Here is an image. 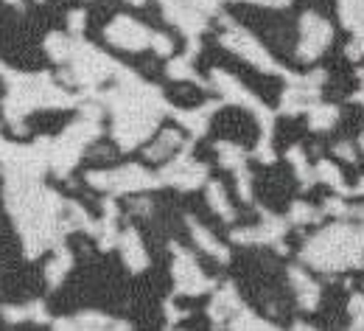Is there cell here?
<instances>
[{
	"label": "cell",
	"instance_id": "1",
	"mask_svg": "<svg viewBox=\"0 0 364 331\" xmlns=\"http://www.w3.org/2000/svg\"><path fill=\"white\" fill-rule=\"evenodd\" d=\"M87 183L98 191H109V194H135V191H146L160 186L163 180L149 174L143 166H121L112 172H87Z\"/></svg>",
	"mask_w": 364,
	"mask_h": 331
},
{
	"label": "cell",
	"instance_id": "2",
	"mask_svg": "<svg viewBox=\"0 0 364 331\" xmlns=\"http://www.w3.org/2000/svg\"><path fill=\"white\" fill-rule=\"evenodd\" d=\"M225 26H228V31L222 34V46H228L230 51H235L241 59H247V62H250V65H255L258 70L280 73L277 62H274L272 56L264 51V46H261L252 34H247V31H244V28H238V26H232L228 17H225Z\"/></svg>",
	"mask_w": 364,
	"mask_h": 331
},
{
	"label": "cell",
	"instance_id": "3",
	"mask_svg": "<svg viewBox=\"0 0 364 331\" xmlns=\"http://www.w3.org/2000/svg\"><path fill=\"white\" fill-rule=\"evenodd\" d=\"M107 43L118 48H127V51H140V48H149L151 40H154V31L146 28L143 23H137L132 17H115L107 31H104Z\"/></svg>",
	"mask_w": 364,
	"mask_h": 331
},
{
	"label": "cell",
	"instance_id": "4",
	"mask_svg": "<svg viewBox=\"0 0 364 331\" xmlns=\"http://www.w3.org/2000/svg\"><path fill=\"white\" fill-rule=\"evenodd\" d=\"M174 256H177L174 258V284H177L180 295H202L213 286V281L208 275H202L196 261L182 250L180 244H174Z\"/></svg>",
	"mask_w": 364,
	"mask_h": 331
},
{
	"label": "cell",
	"instance_id": "5",
	"mask_svg": "<svg viewBox=\"0 0 364 331\" xmlns=\"http://www.w3.org/2000/svg\"><path fill=\"white\" fill-rule=\"evenodd\" d=\"M118 247H121V256H124V264L132 270V273H140L149 267V256H146V247L137 236L135 228H127L121 236H118Z\"/></svg>",
	"mask_w": 364,
	"mask_h": 331
},
{
	"label": "cell",
	"instance_id": "6",
	"mask_svg": "<svg viewBox=\"0 0 364 331\" xmlns=\"http://www.w3.org/2000/svg\"><path fill=\"white\" fill-rule=\"evenodd\" d=\"M238 292H235V286L228 284L222 286L216 295H213V300H210V306H208V315H210V320L216 323V326H222L225 320H232L235 315H238Z\"/></svg>",
	"mask_w": 364,
	"mask_h": 331
},
{
	"label": "cell",
	"instance_id": "7",
	"mask_svg": "<svg viewBox=\"0 0 364 331\" xmlns=\"http://www.w3.org/2000/svg\"><path fill=\"white\" fill-rule=\"evenodd\" d=\"M216 107H219V104H205V107H199V110H171V112H174V118L180 121L193 138H199V135H205V130H208L210 115H213Z\"/></svg>",
	"mask_w": 364,
	"mask_h": 331
},
{
	"label": "cell",
	"instance_id": "8",
	"mask_svg": "<svg viewBox=\"0 0 364 331\" xmlns=\"http://www.w3.org/2000/svg\"><path fill=\"white\" fill-rule=\"evenodd\" d=\"M188 228H191V236H193V241H196V244H199L205 253H210L213 258H219L222 264H228V261H230V250L225 247V244H222V241H219V238L210 236V233H208V231H205V228H202L196 219H188Z\"/></svg>",
	"mask_w": 364,
	"mask_h": 331
},
{
	"label": "cell",
	"instance_id": "9",
	"mask_svg": "<svg viewBox=\"0 0 364 331\" xmlns=\"http://www.w3.org/2000/svg\"><path fill=\"white\" fill-rule=\"evenodd\" d=\"M289 278H291V284H294V289H297V300H300V306H303V309H314V306L319 303L317 284H314L300 267H291Z\"/></svg>",
	"mask_w": 364,
	"mask_h": 331
},
{
	"label": "cell",
	"instance_id": "10",
	"mask_svg": "<svg viewBox=\"0 0 364 331\" xmlns=\"http://www.w3.org/2000/svg\"><path fill=\"white\" fill-rule=\"evenodd\" d=\"M70 264H73V256H70V250L65 247V244H59V247H53V261L46 267V281L48 286H56L65 281V275H68V270H70Z\"/></svg>",
	"mask_w": 364,
	"mask_h": 331
},
{
	"label": "cell",
	"instance_id": "11",
	"mask_svg": "<svg viewBox=\"0 0 364 331\" xmlns=\"http://www.w3.org/2000/svg\"><path fill=\"white\" fill-rule=\"evenodd\" d=\"M46 53L56 62V65L70 62L73 40H70V37H65V34H59V31H53V34H48L46 37Z\"/></svg>",
	"mask_w": 364,
	"mask_h": 331
},
{
	"label": "cell",
	"instance_id": "12",
	"mask_svg": "<svg viewBox=\"0 0 364 331\" xmlns=\"http://www.w3.org/2000/svg\"><path fill=\"white\" fill-rule=\"evenodd\" d=\"M216 154H219V163L230 169V172H238V169H244V160H247V154H244V149L238 146V143H230V141H219L216 143Z\"/></svg>",
	"mask_w": 364,
	"mask_h": 331
},
{
	"label": "cell",
	"instance_id": "13",
	"mask_svg": "<svg viewBox=\"0 0 364 331\" xmlns=\"http://www.w3.org/2000/svg\"><path fill=\"white\" fill-rule=\"evenodd\" d=\"M180 143H182L180 132H174V130H168V132H160L157 143L146 149V157H149V160H166V157H171V152H174Z\"/></svg>",
	"mask_w": 364,
	"mask_h": 331
},
{
	"label": "cell",
	"instance_id": "14",
	"mask_svg": "<svg viewBox=\"0 0 364 331\" xmlns=\"http://www.w3.org/2000/svg\"><path fill=\"white\" fill-rule=\"evenodd\" d=\"M208 202H210V208L225 219V222H232L235 219V211H232V205L228 202V194H225V189H222V183H210L208 186Z\"/></svg>",
	"mask_w": 364,
	"mask_h": 331
},
{
	"label": "cell",
	"instance_id": "15",
	"mask_svg": "<svg viewBox=\"0 0 364 331\" xmlns=\"http://www.w3.org/2000/svg\"><path fill=\"white\" fill-rule=\"evenodd\" d=\"M230 331H277V329L269 326L267 320L255 317L252 312H238V315L230 320Z\"/></svg>",
	"mask_w": 364,
	"mask_h": 331
},
{
	"label": "cell",
	"instance_id": "16",
	"mask_svg": "<svg viewBox=\"0 0 364 331\" xmlns=\"http://www.w3.org/2000/svg\"><path fill=\"white\" fill-rule=\"evenodd\" d=\"M166 73H168V79H177V82H199V76H196V70L191 68V59H188V56L171 59L168 68H166ZM199 85H202V82H199Z\"/></svg>",
	"mask_w": 364,
	"mask_h": 331
},
{
	"label": "cell",
	"instance_id": "17",
	"mask_svg": "<svg viewBox=\"0 0 364 331\" xmlns=\"http://www.w3.org/2000/svg\"><path fill=\"white\" fill-rule=\"evenodd\" d=\"M336 118H339L336 107H311V110H309V124H311V130H328V127H333Z\"/></svg>",
	"mask_w": 364,
	"mask_h": 331
},
{
	"label": "cell",
	"instance_id": "18",
	"mask_svg": "<svg viewBox=\"0 0 364 331\" xmlns=\"http://www.w3.org/2000/svg\"><path fill=\"white\" fill-rule=\"evenodd\" d=\"M317 177H322L325 183H331L336 191H348L345 189V183H342V177H339V172H336V166L328 163V160H322V163L317 166Z\"/></svg>",
	"mask_w": 364,
	"mask_h": 331
},
{
	"label": "cell",
	"instance_id": "19",
	"mask_svg": "<svg viewBox=\"0 0 364 331\" xmlns=\"http://www.w3.org/2000/svg\"><path fill=\"white\" fill-rule=\"evenodd\" d=\"M0 315L6 323H23V320H28V306H3Z\"/></svg>",
	"mask_w": 364,
	"mask_h": 331
},
{
	"label": "cell",
	"instance_id": "20",
	"mask_svg": "<svg viewBox=\"0 0 364 331\" xmlns=\"http://www.w3.org/2000/svg\"><path fill=\"white\" fill-rule=\"evenodd\" d=\"M291 222H311V219H317V214L309 208V205H303V202H294V208H291V216H289Z\"/></svg>",
	"mask_w": 364,
	"mask_h": 331
},
{
	"label": "cell",
	"instance_id": "21",
	"mask_svg": "<svg viewBox=\"0 0 364 331\" xmlns=\"http://www.w3.org/2000/svg\"><path fill=\"white\" fill-rule=\"evenodd\" d=\"M151 48H154V51H157L160 56H168V53L174 51V43H171V40H168L166 34H157V31H154V40H151Z\"/></svg>",
	"mask_w": 364,
	"mask_h": 331
},
{
	"label": "cell",
	"instance_id": "22",
	"mask_svg": "<svg viewBox=\"0 0 364 331\" xmlns=\"http://www.w3.org/2000/svg\"><path fill=\"white\" fill-rule=\"evenodd\" d=\"M85 20H87V14L79 9V11H70L68 14V23H70V31H82L85 28Z\"/></svg>",
	"mask_w": 364,
	"mask_h": 331
},
{
	"label": "cell",
	"instance_id": "23",
	"mask_svg": "<svg viewBox=\"0 0 364 331\" xmlns=\"http://www.w3.org/2000/svg\"><path fill=\"white\" fill-rule=\"evenodd\" d=\"M336 154H342V160H350V163L356 160V149L348 146V143H339V146H336Z\"/></svg>",
	"mask_w": 364,
	"mask_h": 331
},
{
	"label": "cell",
	"instance_id": "24",
	"mask_svg": "<svg viewBox=\"0 0 364 331\" xmlns=\"http://www.w3.org/2000/svg\"><path fill=\"white\" fill-rule=\"evenodd\" d=\"M104 331H132V329H129V323H109Z\"/></svg>",
	"mask_w": 364,
	"mask_h": 331
},
{
	"label": "cell",
	"instance_id": "25",
	"mask_svg": "<svg viewBox=\"0 0 364 331\" xmlns=\"http://www.w3.org/2000/svg\"><path fill=\"white\" fill-rule=\"evenodd\" d=\"M129 3H135V6H140V3H143V0H129Z\"/></svg>",
	"mask_w": 364,
	"mask_h": 331
},
{
	"label": "cell",
	"instance_id": "26",
	"mask_svg": "<svg viewBox=\"0 0 364 331\" xmlns=\"http://www.w3.org/2000/svg\"><path fill=\"white\" fill-rule=\"evenodd\" d=\"M37 3H40V0H37Z\"/></svg>",
	"mask_w": 364,
	"mask_h": 331
}]
</instances>
